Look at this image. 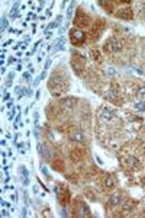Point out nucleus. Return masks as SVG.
<instances>
[{
    "label": "nucleus",
    "mask_w": 145,
    "mask_h": 218,
    "mask_svg": "<svg viewBox=\"0 0 145 218\" xmlns=\"http://www.w3.org/2000/svg\"><path fill=\"white\" fill-rule=\"evenodd\" d=\"M48 89H50L52 96L60 97L68 90V80L67 79L64 80V77L58 74H52L50 77V80H48Z\"/></svg>",
    "instance_id": "f257e3e1"
},
{
    "label": "nucleus",
    "mask_w": 145,
    "mask_h": 218,
    "mask_svg": "<svg viewBox=\"0 0 145 218\" xmlns=\"http://www.w3.org/2000/svg\"><path fill=\"white\" fill-rule=\"evenodd\" d=\"M122 41H120L119 38L116 37H110L108 41L104 42L103 45V50L104 52H108V54H116V52H120L122 51Z\"/></svg>",
    "instance_id": "f03ea898"
},
{
    "label": "nucleus",
    "mask_w": 145,
    "mask_h": 218,
    "mask_svg": "<svg viewBox=\"0 0 145 218\" xmlns=\"http://www.w3.org/2000/svg\"><path fill=\"white\" fill-rule=\"evenodd\" d=\"M71 67L75 72V74L81 76L84 73V70H86V58H84L83 55L75 54L73 57V60H71Z\"/></svg>",
    "instance_id": "7ed1b4c3"
},
{
    "label": "nucleus",
    "mask_w": 145,
    "mask_h": 218,
    "mask_svg": "<svg viewBox=\"0 0 145 218\" xmlns=\"http://www.w3.org/2000/svg\"><path fill=\"white\" fill-rule=\"evenodd\" d=\"M70 39H71V44L73 45H83L84 42L87 39V35L83 29H80V28H74V29H71L70 32Z\"/></svg>",
    "instance_id": "20e7f679"
},
{
    "label": "nucleus",
    "mask_w": 145,
    "mask_h": 218,
    "mask_svg": "<svg viewBox=\"0 0 145 218\" xmlns=\"http://www.w3.org/2000/svg\"><path fill=\"white\" fill-rule=\"evenodd\" d=\"M74 25L77 26V28H80V29H83V28L84 29H86V28H90V19H89V16H87L81 9H79V12L75 15Z\"/></svg>",
    "instance_id": "39448f33"
},
{
    "label": "nucleus",
    "mask_w": 145,
    "mask_h": 218,
    "mask_svg": "<svg viewBox=\"0 0 145 218\" xmlns=\"http://www.w3.org/2000/svg\"><path fill=\"white\" fill-rule=\"evenodd\" d=\"M103 26H104V23L102 21H96L94 23L90 26V29H89V37H90V39H93V41L99 39L100 34H102V31H103Z\"/></svg>",
    "instance_id": "423d86ee"
},
{
    "label": "nucleus",
    "mask_w": 145,
    "mask_h": 218,
    "mask_svg": "<svg viewBox=\"0 0 145 218\" xmlns=\"http://www.w3.org/2000/svg\"><path fill=\"white\" fill-rule=\"evenodd\" d=\"M123 161H125V166L128 169H139L141 166V160L138 157L137 154H125L123 156Z\"/></svg>",
    "instance_id": "0eeeda50"
},
{
    "label": "nucleus",
    "mask_w": 145,
    "mask_h": 218,
    "mask_svg": "<svg viewBox=\"0 0 145 218\" xmlns=\"http://www.w3.org/2000/svg\"><path fill=\"white\" fill-rule=\"evenodd\" d=\"M99 118H100V121L102 122L109 124V122L113 119V111L110 108H108V106H102L100 113H99Z\"/></svg>",
    "instance_id": "6e6552de"
},
{
    "label": "nucleus",
    "mask_w": 145,
    "mask_h": 218,
    "mask_svg": "<svg viewBox=\"0 0 145 218\" xmlns=\"http://www.w3.org/2000/svg\"><path fill=\"white\" fill-rule=\"evenodd\" d=\"M116 16L120 17V19H126V21H131V19H133V12H132V9L128 6V7L120 9L119 12L116 13Z\"/></svg>",
    "instance_id": "1a4fd4ad"
},
{
    "label": "nucleus",
    "mask_w": 145,
    "mask_h": 218,
    "mask_svg": "<svg viewBox=\"0 0 145 218\" xmlns=\"http://www.w3.org/2000/svg\"><path fill=\"white\" fill-rule=\"evenodd\" d=\"M74 214L77 215V217H86V215L90 214V211H89V208H87V205L84 202L79 201V208L74 206Z\"/></svg>",
    "instance_id": "9d476101"
},
{
    "label": "nucleus",
    "mask_w": 145,
    "mask_h": 218,
    "mask_svg": "<svg viewBox=\"0 0 145 218\" xmlns=\"http://www.w3.org/2000/svg\"><path fill=\"white\" fill-rule=\"evenodd\" d=\"M57 196L60 198V201L64 206L70 204V199H71V195H70V191L68 189H62V193H60V191L57 192Z\"/></svg>",
    "instance_id": "9b49d317"
},
{
    "label": "nucleus",
    "mask_w": 145,
    "mask_h": 218,
    "mask_svg": "<svg viewBox=\"0 0 145 218\" xmlns=\"http://www.w3.org/2000/svg\"><path fill=\"white\" fill-rule=\"evenodd\" d=\"M70 140L75 143H83L84 141V134L81 130H73L70 132Z\"/></svg>",
    "instance_id": "f8f14e48"
},
{
    "label": "nucleus",
    "mask_w": 145,
    "mask_h": 218,
    "mask_svg": "<svg viewBox=\"0 0 145 218\" xmlns=\"http://www.w3.org/2000/svg\"><path fill=\"white\" fill-rule=\"evenodd\" d=\"M70 157L74 163H77V161H80V160L84 159V150L83 148H75V150H73L70 153Z\"/></svg>",
    "instance_id": "ddd939ff"
},
{
    "label": "nucleus",
    "mask_w": 145,
    "mask_h": 218,
    "mask_svg": "<svg viewBox=\"0 0 145 218\" xmlns=\"http://www.w3.org/2000/svg\"><path fill=\"white\" fill-rule=\"evenodd\" d=\"M75 103H77L75 97H64V99H61V106L64 109H73Z\"/></svg>",
    "instance_id": "4468645a"
},
{
    "label": "nucleus",
    "mask_w": 145,
    "mask_h": 218,
    "mask_svg": "<svg viewBox=\"0 0 145 218\" xmlns=\"http://www.w3.org/2000/svg\"><path fill=\"white\" fill-rule=\"evenodd\" d=\"M19 172H21V175H22V179H23V185L28 186V185H29V172H28V169H26L25 166H19Z\"/></svg>",
    "instance_id": "2eb2a0df"
},
{
    "label": "nucleus",
    "mask_w": 145,
    "mask_h": 218,
    "mask_svg": "<svg viewBox=\"0 0 145 218\" xmlns=\"http://www.w3.org/2000/svg\"><path fill=\"white\" fill-rule=\"evenodd\" d=\"M104 97H106L108 101L116 102V97H118V92H116V89H115V87H110L108 92L104 93Z\"/></svg>",
    "instance_id": "dca6fc26"
},
{
    "label": "nucleus",
    "mask_w": 145,
    "mask_h": 218,
    "mask_svg": "<svg viewBox=\"0 0 145 218\" xmlns=\"http://www.w3.org/2000/svg\"><path fill=\"white\" fill-rule=\"evenodd\" d=\"M109 204H110V205H119V204H122V196L118 195V193H113V195H110V198H109Z\"/></svg>",
    "instance_id": "f3484780"
},
{
    "label": "nucleus",
    "mask_w": 145,
    "mask_h": 218,
    "mask_svg": "<svg viewBox=\"0 0 145 218\" xmlns=\"http://www.w3.org/2000/svg\"><path fill=\"white\" fill-rule=\"evenodd\" d=\"M103 181H104V186L108 189H112L113 186H115V179H113L112 175H106Z\"/></svg>",
    "instance_id": "a211bd4d"
},
{
    "label": "nucleus",
    "mask_w": 145,
    "mask_h": 218,
    "mask_svg": "<svg viewBox=\"0 0 145 218\" xmlns=\"http://www.w3.org/2000/svg\"><path fill=\"white\" fill-rule=\"evenodd\" d=\"M57 51H64V39H62L61 37L57 39L54 48H52V52H57Z\"/></svg>",
    "instance_id": "6ab92c4d"
},
{
    "label": "nucleus",
    "mask_w": 145,
    "mask_h": 218,
    "mask_svg": "<svg viewBox=\"0 0 145 218\" xmlns=\"http://www.w3.org/2000/svg\"><path fill=\"white\" fill-rule=\"evenodd\" d=\"M97 4H100L102 7H104L108 12H112L113 10V3L112 2H106V0H100V2H97Z\"/></svg>",
    "instance_id": "aec40b11"
},
{
    "label": "nucleus",
    "mask_w": 145,
    "mask_h": 218,
    "mask_svg": "<svg viewBox=\"0 0 145 218\" xmlns=\"http://www.w3.org/2000/svg\"><path fill=\"white\" fill-rule=\"evenodd\" d=\"M90 54H91V58L94 60V61H102V54H100V51L99 50H96V48H93V50L90 51Z\"/></svg>",
    "instance_id": "412c9836"
},
{
    "label": "nucleus",
    "mask_w": 145,
    "mask_h": 218,
    "mask_svg": "<svg viewBox=\"0 0 145 218\" xmlns=\"http://www.w3.org/2000/svg\"><path fill=\"white\" fill-rule=\"evenodd\" d=\"M137 96L139 101L145 102V86H139V87L137 89Z\"/></svg>",
    "instance_id": "4be33fe9"
},
{
    "label": "nucleus",
    "mask_w": 145,
    "mask_h": 218,
    "mask_svg": "<svg viewBox=\"0 0 145 218\" xmlns=\"http://www.w3.org/2000/svg\"><path fill=\"white\" fill-rule=\"evenodd\" d=\"M17 7H19V3H15V6H13L12 10H10V19H16V17L21 16V15H19V10H17Z\"/></svg>",
    "instance_id": "5701e85b"
},
{
    "label": "nucleus",
    "mask_w": 145,
    "mask_h": 218,
    "mask_svg": "<svg viewBox=\"0 0 145 218\" xmlns=\"http://www.w3.org/2000/svg\"><path fill=\"white\" fill-rule=\"evenodd\" d=\"M133 109H137L138 112H144L145 111V102H142V101L133 102Z\"/></svg>",
    "instance_id": "b1692460"
},
{
    "label": "nucleus",
    "mask_w": 145,
    "mask_h": 218,
    "mask_svg": "<svg viewBox=\"0 0 145 218\" xmlns=\"http://www.w3.org/2000/svg\"><path fill=\"white\" fill-rule=\"evenodd\" d=\"M137 4V9H138V13L141 15L142 17H145V2H138Z\"/></svg>",
    "instance_id": "393cba45"
},
{
    "label": "nucleus",
    "mask_w": 145,
    "mask_h": 218,
    "mask_svg": "<svg viewBox=\"0 0 145 218\" xmlns=\"http://www.w3.org/2000/svg\"><path fill=\"white\" fill-rule=\"evenodd\" d=\"M74 2H70V6L67 9V19H71L73 17V10H74Z\"/></svg>",
    "instance_id": "a878e982"
},
{
    "label": "nucleus",
    "mask_w": 145,
    "mask_h": 218,
    "mask_svg": "<svg viewBox=\"0 0 145 218\" xmlns=\"http://www.w3.org/2000/svg\"><path fill=\"white\" fill-rule=\"evenodd\" d=\"M41 156H44L45 159H50L51 157V151H50V148L44 144V147H42V153H41Z\"/></svg>",
    "instance_id": "bb28decb"
},
{
    "label": "nucleus",
    "mask_w": 145,
    "mask_h": 218,
    "mask_svg": "<svg viewBox=\"0 0 145 218\" xmlns=\"http://www.w3.org/2000/svg\"><path fill=\"white\" fill-rule=\"evenodd\" d=\"M104 73H106L108 76H110V77H113V76L116 74V70L113 67H106L104 68Z\"/></svg>",
    "instance_id": "cd10ccee"
},
{
    "label": "nucleus",
    "mask_w": 145,
    "mask_h": 218,
    "mask_svg": "<svg viewBox=\"0 0 145 218\" xmlns=\"http://www.w3.org/2000/svg\"><path fill=\"white\" fill-rule=\"evenodd\" d=\"M7 25H9L7 19H6V16H3L2 17V32H4V31L7 29Z\"/></svg>",
    "instance_id": "c85d7f7f"
},
{
    "label": "nucleus",
    "mask_w": 145,
    "mask_h": 218,
    "mask_svg": "<svg viewBox=\"0 0 145 218\" xmlns=\"http://www.w3.org/2000/svg\"><path fill=\"white\" fill-rule=\"evenodd\" d=\"M33 122H35V125H39V113L38 112H33Z\"/></svg>",
    "instance_id": "c756f323"
},
{
    "label": "nucleus",
    "mask_w": 145,
    "mask_h": 218,
    "mask_svg": "<svg viewBox=\"0 0 145 218\" xmlns=\"http://www.w3.org/2000/svg\"><path fill=\"white\" fill-rule=\"evenodd\" d=\"M41 172L44 173V175H45L46 177H50V173H48V170H46V167H45V166H41Z\"/></svg>",
    "instance_id": "7c9ffc66"
},
{
    "label": "nucleus",
    "mask_w": 145,
    "mask_h": 218,
    "mask_svg": "<svg viewBox=\"0 0 145 218\" xmlns=\"http://www.w3.org/2000/svg\"><path fill=\"white\" fill-rule=\"evenodd\" d=\"M31 77H32V74H31V72H26V73H23V79H25V80H31Z\"/></svg>",
    "instance_id": "2f4dec72"
},
{
    "label": "nucleus",
    "mask_w": 145,
    "mask_h": 218,
    "mask_svg": "<svg viewBox=\"0 0 145 218\" xmlns=\"http://www.w3.org/2000/svg\"><path fill=\"white\" fill-rule=\"evenodd\" d=\"M57 26H58L57 22H51V23H50L48 26H46V28H48V29H52V28H57Z\"/></svg>",
    "instance_id": "473e14b6"
},
{
    "label": "nucleus",
    "mask_w": 145,
    "mask_h": 218,
    "mask_svg": "<svg viewBox=\"0 0 145 218\" xmlns=\"http://www.w3.org/2000/svg\"><path fill=\"white\" fill-rule=\"evenodd\" d=\"M17 108H19V106H17ZM17 108H15L12 112L9 113V119H13V116H15V112H16V109H17Z\"/></svg>",
    "instance_id": "72a5a7b5"
},
{
    "label": "nucleus",
    "mask_w": 145,
    "mask_h": 218,
    "mask_svg": "<svg viewBox=\"0 0 145 218\" xmlns=\"http://www.w3.org/2000/svg\"><path fill=\"white\" fill-rule=\"evenodd\" d=\"M9 99H10V95H9L7 92H4V96H3V101L6 102V101H9Z\"/></svg>",
    "instance_id": "f704fd0d"
},
{
    "label": "nucleus",
    "mask_w": 145,
    "mask_h": 218,
    "mask_svg": "<svg viewBox=\"0 0 145 218\" xmlns=\"http://www.w3.org/2000/svg\"><path fill=\"white\" fill-rule=\"evenodd\" d=\"M50 66H51V60L48 58V60H46V63H45V70H48V68H50Z\"/></svg>",
    "instance_id": "c9c22d12"
},
{
    "label": "nucleus",
    "mask_w": 145,
    "mask_h": 218,
    "mask_svg": "<svg viewBox=\"0 0 145 218\" xmlns=\"http://www.w3.org/2000/svg\"><path fill=\"white\" fill-rule=\"evenodd\" d=\"M13 77H15V73H9V76H7V79H10V80H13Z\"/></svg>",
    "instance_id": "e433bc0d"
},
{
    "label": "nucleus",
    "mask_w": 145,
    "mask_h": 218,
    "mask_svg": "<svg viewBox=\"0 0 145 218\" xmlns=\"http://www.w3.org/2000/svg\"><path fill=\"white\" fill-rule=\"evenodd\" d=\"M39 96H41V92L36 90V93H35V99H39Z\"/></svg>",
    "instance_id": "4c0bfd02"
},
{
    "label": "nucleus",
    "mask_w": 145,
    "mask_h": 218,
    "mask_svg": "<svg viewBox=\"0 0 145 218\" xmlns=\"http://www.w3.org/2000/svg\"><path fill=\"white\" fill-rule=\"evenodd\" d=\"M22 215H23V217H26V215H28V211H26V208H23V210H22Z\"/></svg>",
    "instance_id": "58836bf2"
},
{
    "label": "nucleus",
    "mask_w": 145,
    "mask_h": 218,
    "mask_svg": "<svg viewBox=\"0 0 145 218\" xmlns=\"http://www.w3.org/2000/svg\"><path fill=\"white\" fill-rule=\"evenodd\" d=\"M7 215H9L7 211H3V212H2V217H7Z\"/></svg>",
    "instance_id": "ea45409f"
},
{
    "label": "nucleus",
    "mask_w": 145,
    "mask_h": 218,
    "mask_svg": "<svg viewBox=\"0 0 145 218\" xmlns=\"http://www.w3.org/2000/svg\"><path fill=\"white\" fill-rule=\"evenodd\" d=\"M15 61H16V58H13V57H10V58H9V63H15Z\"/></svg>",
    "instance_id": "a19ab883"
}]
</instances>
